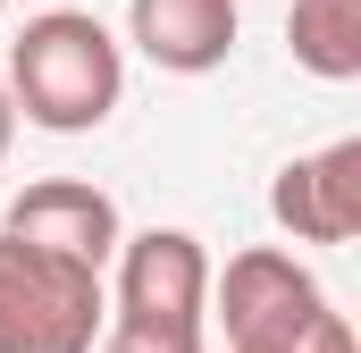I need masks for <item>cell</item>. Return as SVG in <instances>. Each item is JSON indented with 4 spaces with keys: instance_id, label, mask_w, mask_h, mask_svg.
<instances>
[{
    "instance_id": "cell-1",
    "label": "cell",
    "mask_w": 361,
    "mask_h": 353,
    "mask_svg": "<svg viewBox=\"0 0 361 353\" xmlns=\"http://www.w3.org/2000/svg\"><path fill=\"white\" fill-rule=\"evenodd\" d=\"M126 92V51L92 8H42L8 42V101L42 135H92Z\"/></svg>"
},
{
    "instance_id": "cell-2",
    "label": "cell",
    "mask_w": 361,
    "mask_h": 353,
    "mask_svg": "<svg viewBox=\"0 0 361 353\" xmlns=\"http://www.w3.org/2000/svg\"><path fill=\"white\" fill-rule=\"evenodd\" d=\"M101 320L109 269H85L0 227V353H92Z\"/></svg>"
},
{
    "instance_id": "cell-3",
    "label": "cell",
    "mask_w": 361,
    "mask_h": 353,
    "mask_svg": "<svg viewBox=\"0 0 361 353\" xmlns=\"http://www.w3.org/2000/svg\"><path fill=\"white\" fill-rule=\"evenodd\" d=\"M319 311H328V286L277 244H252L227 269H210V320L227 328V353H286L311 337Z\"/></svg>"
},
{
    "instance_id": "cell-4",
    "label": "cell",
    "mask_w": 361,
    "mask_h": 353,
    "mask_svg": "<svg viewBox=\"0 0 361 353\" xmlns=\"http://www.w3.org/2000/svg\"><path fill=\"white\" fill-rule=\"evenodd\" d=\"M118 286H109V320H152V328H210V253L185 227H143L118 236Z\"/></svg>"
},
{
    "instance_id": "cell-5",
    "label": "cell",
    "mask_w": 361,
    "mask_h": 353,
    "mask_svg": "<svg viewBox=\"0 0 361 353\" xmlns=\"http://www.w3.org/2000/svg\"><path fill=\"white\" fill-rule=\"evenodd\" d=\"M269 219L294 244H353L361 236V135H336L328 152L286 160L269 185Z\"/></svg>"
},
{
    "instance_id": "cell-6",
    "label": "cell",
    "mask_w": 361,
    "mask_h": 353,
    "mask_svg": "<svg viewBox=\"0 0 361 353\" xmlns=\"http://www.w3.org/2000/svg\"><path fill=\"white\" fill-rule=\"evenodd\" d=\"M0 227L25 236V244H42V253H68V261H85V269H109L118 236H126L118 202H109L101 185H85V176H42V185H25Z\"/></svg>"
},
{
    "instance_id": "cell-7",
    "label": "cell",
    "mask_w": 361,
    "mask_h": 353,
    "mask_svg": "<svg viewBox=\"0 0 361 353\" xmlns=\"http://www.w3.org/2000/svg\"><path fill=\"white\" fill-rule=\"evenodd\" d=\"M235 34H244L235 0H126V42H135L152 68H169V76H210V68H227Z\"/></svg>"
},
{
    "instance_id": "cell-8",
    "label": "cell",
    "mask_w": 361,
    "mask_h": 353,
    "mask_svg": "<svg viewBox=\"0 0 361 353\" xmlns=\"http://www.w3.org/2000/svg\"><path fill=\"white\" fill-rule=\"evenodd\" d=\"M286 51H294L302 76L353 85L361 76V0H294L286 8Z\"/></svg>"
},
{
    "instance_id": "cell-9",
    "label": "cell",
    "mask_w": 361,
    "mask_h": 353,
    "mask_svg": "<svg viewBox=\"0 0 361 353\" xmlns=\"http://www.w3.org/2000/svg\"><path fill=\"white\" fill-rule=\"evenodd\" d=\"M92 353H202V328H152V320H101Z\"/></svg>"
},
{
    "instance_id": "cell-10",
    "label": "cell",
    "mask_w": 361,
    "mask_h": 353,
    "mask_svg": "<svg viewBox=\"0 0 361 353\" xmlns=\"http://www.w3.org/2000/svg\"><path fill=\"white\" fill-rule=\"evenodd\" d=\"M286 353H361V345H353V328H345V311H319V320H311V337H302V345H286Z\"/></svg>"
},
{
    "instance_id": "cell-11",
    "label": "cell",
    "mask_w": 361,
    "mask_h": 353,
    "mask_svg": "<svg viewBox=\"0 0 361 353\" xmlns=\"http://www.w3.org/2000/svg\"><path fill=\"white\" fill-rule=\"evenodd\" d=\"M8 143H17V101H8V76H0V160H8Z\"/></svg>"
},
{
    "instance_id": "cell-12",
    "label": "cell",
    "mask_w": 361,
    "mask_h": 353,
    "mask_svg": "<svg viewBox=\"0 0 361 353\" xmlns=\"http://www.w3.org/2000/svg\"><path fill=\"white\" fill-rule=\"evenodd\" d=\"M0 8H8V0H0Z\"/></svg>"
}]
</instances>
